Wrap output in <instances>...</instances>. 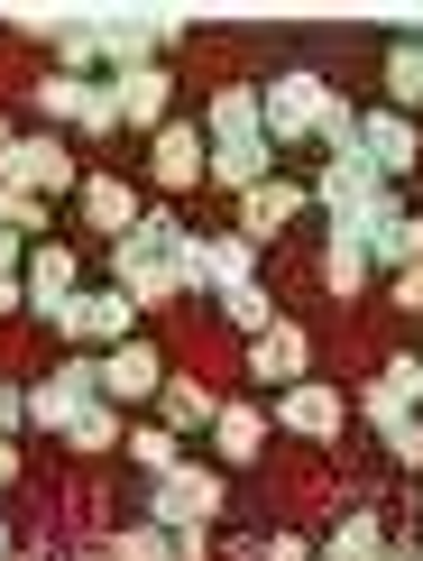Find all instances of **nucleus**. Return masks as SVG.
Instances as JSON below:
<instances>
[{
    "mask_svg": "<svg viewBox=\"0 0 423 561\" xmlns=\"http://www.w3.org/2000/svg\"><path fill=\"white\" fill-rule=\"evenodd\" d=\"M10 148H19V129H10V111H0V157H10Z\"/></svg>",
    "mask_w": 423,
    "mask_h": 561,
    "instance_id": "nucleus-44",
    "label": "nucleus"
},
{
    "mask_svg": "<svg viewBox=\"0 0 423 561\" xmlns=\"http://www.w3.org/2000/svg\"><path fill=\"white\" fill-rule=\"evenodd\" d=\"M258 276V249L240 240V230H184V249H175V295H240Z\"/></svg>",
    "mask_w": 423,
    "mask_h": 561,
    "instance_id": "nucleus-4",
    "label": "nucleus"
},
{
    "mask_svg": "<svg viewBox=\"0 0 423 561\" xmlns=\"http://www.w3.org/2000/svg\"><path fill=\"white\" fill-rule=\"evenodd\" d=\"M102 561H175V534L138 516V525H121V534H111V543H102Z\"/></svg>",
    "mask_w": 423,
    "mask_h": 561,
    "instance_id": "nucleus-29",
    "label": "nucleus"
},
{
    "mask_svg": "<svg viewBox=\"0 0 423 561\" xmlns=\"http://www.w3.org/2000/svg\"><path fill=\"white\" fill-rule=\"evenodd\" d=\"M359 157L396 184V175L423 157V121H405V111H387V102H378V111H359Z\"/></svg>",
    "mask_w": 423,
    "mask_h": 561,
    "instance_id": "nucleus-17",
    "label": "nucleus"
},
{
    "mask_svg": "<svg viewBox=\"0 0 423 561\" xmlns=\"http://www.w3.org/2000/svg\"><path fill=\"white\" fill-rule=\"evenodd\" d=\"M221 322H230V332H249V341H258V332H267V322H276V295H267V286H258V276H249L240 295H221Z\"/></svg>",
    "mask_w": 423,
    "mask_h": 561,
    "instance_id": "nucleus-32",
    "label": "nucleus"
},
{
    "mask_svg": "<svg viewBox=\"0 0 423 561\" xmlns=\"http://www.w3.org/2000/svg\"><path fill=\"white\" fill-rule=\"evenodd\" d=\"M0 561H19V534H10V516H0Z\"/></svg>",
    "mask_w": 423,
    "mask_h": 561,
    "instance_id": "nucleus-42",
    "label": "nucleus"
},
{
    "mask_svg": "<svg viewBox=\"0 0 423 561\" xmlns=\"http://www.w3.org/2000/svg\"><path fill=\"white\" fill-rule=\"evenodd\" d=\"M175 561H211V525H184L175 534Z\"/></svg>",
    "mask_w": 423,
    "mask_h": 561,
    "instance_id": "nucleus-37",
    "label": "nucleus"
},
{
    "mask_svg": "<svg viewBox=\"0 0 423 561\" xmlns=\"http://www.w3.org/2000/svg\"><path fill=\"white\" fill-rule=\"evenodd\" d=\"M37 111L65 138H121V92H111V75H46Z\"/></svg>",
    "mask_w": 423,
    "mask_h": 561,
    "instance_id": "nucleus-7",
    "label": "nucleus"
},
{
    "mask_svg": "<svg viewBox=\"0 0 423 561\" xmlns=\"http://www.w3.org/2000/svg\"><path fill=\"white\" fill-rule=\"evenodd\" d=\"M368 267H396V276H405V267H423V221H414V213L378 221V230H368Z\"/></svg>",
    "mask_w": 423,
    "mask_h": 561,
    "instance_id": "nucleus-24",
    "label": "nucleus"
},
{
    "mask_svg": "<svg viewBox=\"0 0 423 561\" xmlns=\"http://www.w3.org/2000/svg\"><path fill=\"white\" fill-rule=\"evenodd\" d=\"M75 213H83L92 230H102V240H129V230H138V213H148V203H138V184H121V175H83Z\"/></svg>",
    "mask_w": 423,
    "mask_h": 561,
    "instance_id": "nucleus-19",
    "label": "nucleus"
},
{
    "mask_svg": "<svg viewBox=\"0 0 423 561\" xmlns=\"http://www.w3.org/2000/svg\"><path fill=\"white\" fill-rule=\"evenodd\" d=\"M0 276H28V240H10V230H0Z\"/></svg>",
    "mask_w": 423,
    "mask_h": 561,
    "instance_id": "nucleus-38",
    "label": "nucleus"
},
{
    "mask_svg": "<svg viewBox=\"0 0 423 561\" xmlns=\"http://www.w3.org/2000/svg\"><path fill=\"white\" fill-rule=\"evenodd\" d=\"M56 341H75V350H121V341H138V304H129L121 286H83L75 304H65Z\"/></svg>",
    "mask_w": 423,
    "mask_h": 561,
    "instance_id": "nucleus-9",
    "label": "nucleus"
},
{
    "mask_svg": "<svg viewBox=\"0 0 423 561\" xmlns=\"http://www.w3.org/2000/svg\"><path fill=\"white\" fill-rule=\"evenodd\" d=\"M175 249H184V221L148 203L129 240H111V267H102V276L138 304V313H157V304H175Z\"/></svg>",
    "mask_w": 423,
    "mask_h": 561,
    "instance_id": "nucleus-1",
    "label": "nucleus"
},
{
    "mask_svg": "<svg viewBox=\"0 0 423 561\" xmlns=\"http://www.w3.org/2000/svg\"><path fill=\"white\" fill-rule=\"evenodd\" d=\"M19 433H28V387L0 378V442H19Z\"/></svg>",
    "mask_w": 423,
    "mask_h": 561,
    "instance_id": "nucleus-33",
    "label": "nucleus"
},
{
    "mask_svg": "<svg viewBox=\"0 0 423 561\" xmlns=\"http://www.w3.org/2000/svg\"><path fill=\"white\" fill-rule=\"evenodd\" d=\"M121 442H129V424H121V405H92V414H75V424H65V451H83V460L121 451Z\"/></svg>",
    "mask_w": 423,
    "mask_h": 561,
    "instance_id": "nucleus-26",
    "label": "nucleus"
},
{
    "mask_svg": "<svg viewBox=\"0 0 423 561\" xmlns=\"http://www.w3.org/2000/svg\"><path fill=\"white\" fill-rule=\"evenodd\" d=\"M414 552H423V543H387V552H378V561H414Z\"/></svg>",
    "mask_w": 423,
    "mask_h": 561,
    "instance_id": "nucleus-43",
    "label": "nucleus"
},
{
    "mask_svg": "<svg viewBox=\"0 0 423 561\" xmlns=\"http://www.w3.org/2000/svg\"><path fill=\"white\" fill-rule=\"evenodd\" d=\"M148 167H157V194H194L211 175V148H203V121H167L148 138Z\"/></svg>",
    "mask_w": 423,
    "mask_h": 561,
    "instance_id": "nucleus-15",
    "label": "nucleus"
},
{
    "mask_svg": "<svg viewBox=\"0 0 423 561\" xmlns=\"http://www.w3.org/2000/svg\"><path fill=\"white\" fill-rule=\"evenodd\" d=\"M414 561H423V552H414Z\"/></svg>",
    "mask_w": 423,
    "mask_h": 561,
    "instance_id": "nucleus-45",
    "label": "nucleus"
},
{
    "mask_svg": "<svg viewBox=\"0 0 423 561\" xmlns=\"http://www.w3.org/2000/svg\"><path fill=\"white\" fill-rule=\"evenodd\" d=\"M368 230H350V221H332V240H322V295H341V304H359L368 295Z\"/></svg>",
    "mask_w": 423,
    "mask_h": 561,
    "instance_id": "nucleus-20",
    "label": "nucleus"
},
{
    "mask_svg": "<svg viewBox=\"0 0 423 561\" xmlns=\"http://www.w3.org/2000/svg\"><path fill=\"white\" fill-rule=\"evenodd\" d=\"M249 561H322V552H313V543H304V534H267V543H258Z\"/></svg>",
    "mask_w": 423,
    "mask_h": 561,
    "instance_id": "nucleus-34",
    "label": "nucleus"
},
{
    "mask_svg": "<svg viewBox=\"0 0 423 561\" xmlns=\"http://www.w3.org/2000/svg\"><path fill=\"white\" fill-rule=\"evenodd\" d=\"M0 184H10V194H37V203H56V194H83L75 138H65V129H19V148L0 157Z\"/></svg>",
    "mask_w": 423,
    "mask_h": 561,
    "instance_id": "nucleus-6",
    "label": "nucleus"
},
{
    "mask_svg": "<svg viewBox=\"0 0 423 561\" xmlns=\"http://www.w3.org/2000/svg\"><path fill=\"white\" fill-rule=\"evenodd\" d=\"M0 488H19V442H0Z\"/></svg>",
    "mask_w": 423,
    "mask_h": 561,
    "instance_id": "nucleus-41",
    "label": "nucleus"
},
{
    "mask_svg": "<svg viewBox=\"0 0 423 561\" xmlns=\"http://www.w3.org/2000/svg\"><path fill=\"white\" fill-rule=\"evenodd\" d=\"M304 203H313V184H295L286 167H276L258 194H240V221H230V230H240L249 249H267V240H286V230L304 221Z\"/></svg>",
    "mask_w": 423,
    "mask_h": 561,
    "instance_id": "nucleus-11",
    "label": "nucleus"
},
{
    "mask_svg": "<svg viewBox=\"0 0 423 561\" xmlns=\"http://www.w3.org/2000/svg\"><path fill=\"white\" fill-rule=\"evenodd\" d=\"M387 451H396V460H405V470H423V414H414V424H405V433H387Z\"/></svg>",
    "mask_w": 423,
    "mask_h": 561,
    "instance_id": "nucleus-36",
    "label": "nucleus"
},
{
    "mask_svg": "<svg viewBox=\"0 0 423 561\" xmlns=\"http://www.w3.org/2000/svg\"><path fill=\"white\" fill-rule=\"evenodd\" d=\"M313 378V332H304L295 313H276L267 332L249 341V387H267V396H286V387H304Z\"/></svg>",
    "mask_w": 423,
    "mask_h": 561,
    "instance_id": "nucleus-10",
    "label": "nucleus"
},
{
    "mask_svg": "<svg viewBox=\"0 0 423 561\" xmlns=\"http://www.w3.org/2000/svg\"><path fill=\"white\" fill-rule=\"evenodd\" d=\"M19 286H28V322H37V332H56V322H65V304L83 295V259H75V240H37V249H28V276H19Z\"/></svg>",
    "mask_w": 423,
    "mask_h": 561,
    "instance_id": "nucleus-8",
    "label": "nucleus"
},
{
    "mask_svg": "<svg viewBox=\"0 0 423 561\" xmlns=\"http://www.w3.org/2000/svg\"><path fill=\"white\" fill-rule=\"evenodd\" d=\"M396 304H405V313H423V267H405V276H396Z\"/></svg>",
    "mask_w": 423,
    "mask_h": 561,
    "instance_id": "nucleus-39",
    "label": "nucleus"
},
{
    "mask_svg": "<svg viewBox=\"0 0 423 561\" xmlns=\"http://www.w3.org/2000/svg\"><path fill=\"white\" fill-rule=\"evenodd\" d=\"M387 111H423V37H396L387 46Z\"/></svg>",
    "mask_w": 423,
    "mask_h": 561,
    "instance_id": "nucleus-25",
    "label": "nucleus"
},
{
    "mask_svg": "<svg viewBox=\"0 0 423 561\" xmlns=\"http://www.w3.org/2000/svg\"><path fill=\"white\" fill-rule=\"evenodd\" d=\"M322 102H332V83H322V75H276V83H258V129H267V148H276V157L313 148V138H322Z\"/></svg>",
    "mask_w": 423,
    "mask_h": 561,
    "instance_id": "nucleus-5",
    "label": "nucleus"
},
{
    "mask_svg": "<svg viewBox=\"0 0 423 561\" xmlns=\"http://www.w3.org/2000/svg\"><path fill=\"white\" fill-rule=\"evenodd\" d=\"M267 424H286L295 442H341L350 396H341V387H322V378H304V387H286V396L267 405Z\"/></svg>",
    "mask_w": 423,
    "mask_h": 561,
    "instance_id": "nucleus-13",
    "label": "nucleus"
},
{
    "mask_svg": "<svg viewBox=\"0 0 423 561\" xmlns=\"http://www.w3.org/2000/svg\"><path fill=\"white\" fill-rule=\"evenodd\" d=\"M121 451H129V460H138V470H148V479H167L175 460H184V442H175L167 424H129V442H121Z\"/></svg>",
    "mask_w": 423,
    "mask_h": 561,
    "instance_id": "nucleus-30",
    "label": "nucleus"
},
{
    "mask_svg": "<svg viewBox=\"0 0 423 561\" xmlns=\"http://www.w3.org/2000/svg\"><path fill=\"white\" fill-rule=\"evenodd\" d=\"M157 424H167L175 442L211 433V387H194V378H175V368H167V387H157Z\"/></svg>",
    "mask_w": 423,
    "mask_h": 561,
    "instance_id": "nucleus-22",
    "label": "nucleus"
},
{
    "mask_svg": "<svg viewBox=\"0 0 423 561\" xmlns=\"http://www.w3.org/2000/svg\"><path fill=\"white\" fill-rule=\"evenodd\" d=\"M387 387H396V396H405V405L423 414V359H387Z\"/></svg>",
    "mask_w": 423,
    "mask_h": 561,
    "instance_id": "nucleus-35",
    "label": "nucleus"
},
{
    "mask_svg": "<svg viewBox=\"0 0 423 561\" xmlns=\"http://www.w3.org/2000/svg\"><path fill=\"white\" fill-rule=\"evenodd\" d=\"M313 203H322V221H350V230H378V221L405 213V203H396V184L368 167V157H322Z\"/></svg>",
    "mask_w": 423,
    "mask_h": 561,
    "instance_id": "nucleus-3",
    "label": "nucleus"
},
{
    "mask_svg": "<svg viewBox=\"0 0 423 561\" xmlns=\"http://www.w3.org/2000/svg\"><path fill=\"white\" fill-rule=\"evenodd\" d=\"M157 387H167V359H157V341H121V350H102V396L121 414H148L157 405Z\"/></svg>",
    "mask_w": 423,
    "mask_h": 561,
    "instance_id": "nucleus-12",
    "label": "nucleus"
},
{
    "mask_svg": "<svg viewBox=\"0 0 423 561\" xmlns=\"http://www.w3.org/2000/svg\"><path fill=\"white\" fill-rule=\"evenodd\" d=\"M221 506H230L221 460H175L167 479H148V488H138V516H148V525H167V534H184V525H221Z\"/></svg>",
    "mask_w": 423,
    "mask_h": 561,
    "instance_id": "nucleus-2",
    "label": "nucleus"
},
{
    "mask_svg": "<svg viewBox=\"0 0 423 561\" xmlns=\"http://www.w3.org/2000/svg\"><path fill=\"white\" fill-rule=\"evenodd\" d=\"M267 433H276L267 405H258V396H230V405H211V433H203V442H211L221 470H249V460L267 451Z\"/></svg>",
    "mask_w": 423,
    "mask_h": 561,
    "instance_id": "nucleus-16",
    "label": "nucleus"
},
{
    "mask_svg": "<svg viewBox=\"0 0 423 561\" xmlns=\"http://www.w3.org/2000/svg\"><path fill=\"white\" fill-rule=\"evenodd\" d=\"M111 92H121V129H138V138H157V129L175 121V75H167V56L111 75Z\"/></svg>",
    "mask_w": 423,
    "mask_h": 561,
    "instance_id": "nucleus-14",
    "label": "nucleus"
},
{
    "mask_svg": "<svg viewBox=\"0 0 423 561\" xmlns=\"http://www.w3.org/2000/svg\"><path fill=\"white\" fill-rule=\"evenodd\" d=\"M313 552H322V561H378V552H387V525L368 516V506H350V516H341L332 534H322Z\"/></svg>",
    "mask_w": 423,
    "mask_h": 561,
    "instance_id": "nucleus-23",
    "label": "nucleus"
},
{
    "mask_svg": "<svg viewBox=\"0 0 423 561\" xmlns=\"http://www.w3.org/2000/svg\"><path fill=\"white\" fill-rule=\"evenodd\" d=\"M276 167H286V157L267 148V138H211V194H258V184H267Z\"/></svg>",
    "mask_w": 423,
    "mask_h": 561,
    "instance_id": "nucleus-18",
    "label": "nucleus"
},
{
    "mask_svg": "<svg viewBox=\"0 0 423 561\" xmlns=\"http://www.w3.org/2000/svg\"><path fill=\"white\" fill-rule=\"evenodd\" d=\"M350 414H359V424H368V433H378V442L414 424V405H405V396H396L387 378H368V387H359V405H350Z\"/></svg>",
    "mask_w": 423,
    "mask_h": 561,
    "instance_id": "nucleus-28",
    "label": "nucleus"
},
{
    "mask_svg": "<svg viewBox=\"0 0 423 561\" xmlns=\"http://www.w3.org/2000/svg\"><path fill=\"white\" fill-rule=\"evenodd\" d=\"M211 138H267V129H258V83H221L203 102V148H211Z\"/></svg>",
    "mask_w": 423,
    "mask_h": 561,
    "instance_id": "nucleus-21",
    "label": "nucleus"
},
{
    "mask_svg": "<svg viewBox=\"0 0 423 561\" xmlns=\"http://www.w3.org/2000/svg\"><path fill=\"white\" fill-rule=\"evenodd\" d=\"M322 157H359V102H350V92H332V102H322V138H313Z\"/></svg>",
    "mask_w": 423,
    "mask_h": 561,
    "instance_id": "nucleus-31",
    "label": "nucleus"
},
{
    "mask_svg": "<svg viewBox=\"0 0 423 561\" xmlns=\"http://www.w3.org/2000/svg\"><path fill=\"white\" fill-rule=\"evenodd\" d=\"M0 230H10V240H56V203H37V194H10V184H0Z\"/></svg>",
    "mask_w": 423,
    "mask_h": 561,
    "instance_id": "nucleus-27",
    "label": "nucleus"
},
{
    "mask_svg": "<svg viewBox=\"0 0 423 561\" xmlns=\"http://www.w3.org/2000/svg\"><path fill=\"white\" fill-rule=\"evenodd\" d=\"M0 313H28V286L19 276H0Z\"/></svg>",
    "mask_w": 423,
    "mask_h": 561,
    "instance_id": "nucleus-40",
    "label": "nucleus"
}]
</instances>
